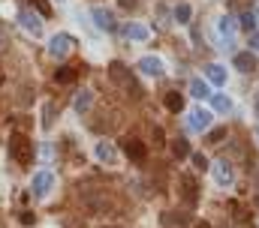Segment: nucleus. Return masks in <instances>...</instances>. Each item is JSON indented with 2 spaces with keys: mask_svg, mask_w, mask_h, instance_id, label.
I'll list each match as a JSON object with an SVG mask.
<instances>
[{
  "mask_svg": "<svg viewBox=\"0 0 259 228\" xmlns=\"http://www.w3.org/2000/svg\"><path fill=\"white\" fill-rule=\"evenodd\" d=\"M109 78H112L118 87L130 90V96H133V99H142V87L136 84L133 72H130V69L124 66V63H121V60H112V63H109Z\"/></svg>",
  "mask_w": 259,
  "mask_h": 228,
  "instance_id": "f257e3e1",
  "label": "nucleus"
},
{
  "mask_svg": "<svg viewBox=\"0 0 259 228\" xmlns=\"http://www.w3.org/2000/svg\"><path fill=\"white\" fill-rule=\"evenodd\" d=\"M9 156L18 162V165H30L33 162V141L21 132H12L9 135Z\"/></svg>",
  "mask_w": 259,
  "mask_h": 228,
  "instance_id": "f03ea898",
  "label": "nucleus"
},
{
  "mask_svg": "<svg viewBox=\"0 0 259 228\" xmlns=\"http://www.w3.org/2000/svg\"><path fill=\"white\" fill-rule=\"evenodd\" d=\"M181 201L187 207H196L199 204V183H196L193 174H181Z\"/></svg>",
  "mask_w": 259,
  "mask_h": 228,
  "instance_id": "7ed1b4c3",
  "label": "nucleus"
},
{
  "mask_svg": "<svg viewBox=\"0 0 259 228\" xmlns=\"http://www.w3.org/2000/svg\"><path fill=\"white\" fill-rule=\"evenodd\" d=\"M52 186H55V174H52V171H36V174H33L30 189H33L36 198H46V195L52 192Z\"/></svg>",
  "mask_w": 259,
  "mask_h": 228,
  "instance_id": "20e7f679",
  "label": "nucleus"
},
{
  "mask_svg": "<svg viewBox=\"0 0 259 228\" xmlns=\"http://www.w3.org/2000/svg\"><path fill=\"white\" fill-rule=\"evenodd\" d=\"M121 147H124V153H127L133 162H145V156H148V150H145V144L139 141V138H133V135H127L124 141H121Z\"/></svg>",
  "mask_w": 259,
  "mask_h": 228,
  "instance_id": "39448f33",
  "label": "nucleus"
},
{
  "mask_svg": "<svg viewBox=\"0 0 259 228\" xmlns=\"http://www.w3.org/2000/svg\"><path fill=\"white\" fill-rule=\"evenodd\" d=\"M69 48H72V39H69L66 33L52 36V42H49V54H52V57H66V54H69Z\"/></svg>",
  "mask_w": 259,
  "mask_h": 228,
  "instance_id": "423d86ee",
  "label": "nucleus"
},
{
  "mask_svg": "<svg viewBox=\"0 0 259 228\" xmlns=\"http://www.w3.org/2000/svg\"><path fill=\"white\" fill-rule=\"evenodd\" d=\"M211 168H214V180H217L220 186H229V183L235 180V171H232V165H229L226 159H220V162H214Z\"/></svg>",
  "mask_w": 259,
  "mask_h": 228,
  "instance_id": "0eeeda50",
  "label": "nucleus"
},
{
  "mask_svg": "<svg viewBox=\"0 0 259 228\" xmlns=\"http://www.w3.org/2000/svg\"><path fill=\"white\" fill-rule=\"evenodd\" d=\"M91 15H94V21H97V27H100V30H118V24H115V18H112V12H109V9L97 6Z\"/></svg>",
  "mask_w": 259,
  "mask_h": 228,
  "instance_id": "6e6552de",
  "label": "nucleus"
},
{
  "mask_svg": "<svg viewBox=\"0 0 259 228\" xmlns=\"http://www.w3.org/2000/svg\"><path fill=\"white\" fill-rule=\"evenodd\" d=\"M18 21H21V27H24V30H30L33 36H39V33H42V21H39V15H33V12H27V9H24V12H18Z\"/></svg>",
  "mask_w": 259,
  "mask_h": 228,
  "instance_id": "1a4fd4ad",
  "label": "nucleus"
},
{
  "mask_svg": "<svg viewBox=\"0 0 259 228\" xmlns=\"http://www.w3.org/2000/svg\"><path fill=\"white\" fill-rule=\"evenodd\" d=\"M139 69H142L145 75H154V78H157V75H163V60L154 57V54H148V57L139 60Z\"/></svg>",
  "mask_w": 259,
  "mask_h": 228,
  "instance_id": "9d476101",
  "label": "nucleus"
},
{
  "mask_svg": "<svg viewBox=\"0 0 259 228\" xmlns=\"http://www.w3.org/2000/svg\"><path fill=\"white\" fill-rule=\"evenodd\" d=\"M208 126H211V111L193 108V111H190V129H193V132H202V129H208Z\"/></svg>",
  "mask_w": 259,
  "mask_h": 228,
  "instance_id": "9b49d317",
  "label": "nucleus"
},
{
  "mask_svg": "<svg viewBox=\"0 0 259 228\" xmlns=\"http://www.w3.org/2000/svg\"><path fill=\"white\" fill-rule=\"evenodd\" d=\"M235 69H241V72H256L259 60L250 54V51H241V54H235Z\"/></svg>",
  "mask_w": 259,
  "mask_h": 228,
  "instance_id": "f8f14e48",
  "label": "nucleus"
},
{
  "mask_svg": "<svg viewBox=\"0 0 259 228\" xmlns=\"http://www.w3.org/2000/svg\"><path fill=\"white\" fill-rule=\"evenodd\" d=\"M205 75H208L211 84H226V69L217 66V63H208V66H205Z\"/></svg>",
  "mask_w": 259,
  "mask_h": 228,
  "instance_id": "ddd939ff",
  "label": "nucleus"
},
{
  "mask_svg": "<svg viewBox=\"0 0 259 228\" xmlns=\"http://www.w3.org/2000/svg\"><path fill=\"white\" fill-rule=\"evenodd\" d=\"M115 156H118V153H115V147H112L109 141H100V144H97V159H100V162H109V165H112Z\"/></svg>",
  "mask_w": 259,
  "mask_h": 228,
  "instance_id": "4468645a",
  "label": "nucleus"
},
{
  "mask_svg": "<svg viewBox=\"0 0 259 228\" xmlns=\"http://www.w3.org/2000/svg\"><path fill=\"white\" fill-rule=\"evenodd\" d=\"M166 108H169V111H184V96H181V93H178V90H169V93H166Z\"/></svg>",
  "mask_w": 259,
  "mask_h": 228,
  "instance_id": "2eb2a0df",
  "label": "nucleus"
},
{
  "mask_svg": "<svg viewBox=\"0 0 259 228\" xmlns=\"http://www.w3.org/2000/svg\"><path fill=\"white\" fill-rule=\"evenodd\" d=\"M75 75H78V72H75V66H61V69L55 72V81H58V84H72V81H75Z\"/></svg>",
  "mask_w": 259,
  "mask_h": 228,
  "instance_id": "dca6fc26",
  "label": "nucleus"
},
{
  "mask_svg": "<svg viewBox=\"0 0 259 228\" xmlns=\"http://www.w3.org/2000/svg\"><path fill=\"white\" fill-rule=\"evenodd\" d=\"M190 93H193L196 99H208V96H211V90H208V84H205L202 78H193V81H190Z\"/></svg>",
  "mask_w": 259,
  "mask_h": 228,
  "instance_id": "f3484780",
  "label": "nucleus"
},
{
  "mask_svg": "<svg viewBox=\"0 0 259 228\" xmlns=\"http://www.w3.org/2000/svg\"><path fill=\"white\" fill-rule=\"evenodd\" d=\"M91 99H94V96H91V90H81V93L75 96V102H72V108H75L78 114H84L88 108H91Z\"/></svg>",
  "mask_w": 259,
  "mask_h": 228,
  "instance_id": "a211bd4d",
  "label": "nucleus"
},
{
  "mask_svg": "<svg viewBox=\"0 0 259 228\" xmlns=\"http://www.w3.org/2000/svg\"><path fill=\"white\" fill-rule=\"evenodd\" d=\"M124 36H127V39H139V42H142V39H148V30H145L142 24H127V27H124Z\"/></svg>",
  "mask_w": 259,
  "mask_h": 228,
  "instance_id": "6ab92c4d",
  "label": "nucleus"
},
{
  "mask_svg": "<svg viewBox=\"0 0 259 228\" xmlns=\"http://www.w3.org/2000/svg\"><path fill=\"white\" fill-rule=\"evenodd\" d=\"M190 15H193V9H190L187 3H178V6H175V21H178V24H187Z\"/></svg>",
  "mask_w": 259,
  "mask_h": 228,
  "instance_id": "aec40b11",
  "label": "nucleus"
},
{
  "mask_svg": "<svg viewBox=\"0 0 259 228\" xmlns=\"http://www.w3.org/2000/svg\"><path fill=\"white\" fill-rule=\"evenodd\" d=\"M211 105H214L217 111H229V108H232L229 96H223V93H211Z\"/></svg>",
  "mask_w": 259,
  "mask_h": 228,
  "instance_id": "412c9836",
  "label": "nucleus"
},
{
  "mask_svg": "<svg viewBox=\"0 0 259 228\" xmlns=\"http://www.w3.org/2000/svg\"><path fill=\"white\" fill-rule=\"evenodd\" d=\"M172 153H175L178 159H184V156H190V144H187L184 138H175V141H172Z\"/></svg>",
  "mask_w": 259,
  "mask_h": 228,
  "instance_id": "4be33fe9",
  "label": "nucleus"
},
{
  "mask_svg": "<svg viewBox=\"0 0 259 228\" xmlns=\"http://www.w3.org/2000/svg\"><path fill=\"white\" fill-rule=\"evenodd\" d=\"M55 123V102H46L42 105V129H52Z\"/></svg>",
  "mask_w": 259,
  "mask_h": 228,
  "instance_id": "5701e85b",
  "label": "nucleus"
},
{
  "mask_svg": "<svg viewBox=\"0 0 259 228\" xmlns=\"http://www.w3.org/2000/svg\"><path fill=\"white\" fill-rule=\"evenodd\" d=\"M220 33H223L226 39L235 33V18H232V15H223V18H220Z\"/></svg>",
  "mask_w": 259,
  "mask_h": 228,
  "instance_id": "b1692460",
  "label": "nucleus"
},
{
  "mask_svg": "<svg viewBox=\"0 0 259 228\" xmlns=\"http://www.w3.org/2000/svg\"><path fill=\"white\" fill-rule=\"evenodd\" d=\"M241 27L253 36V27H256V12H244V15H241Z\"/></svg>",
  "mask_w": 259,
  "mask_h": 228,
  "instance_id": "393cba45",
  "label": "nucleus"
},
{
  "mask_svg": "<svg viewBox=\"0 0 259 228\" xmlns=\"http://www.w3.org/2000/svg\"><path fill=\"white\" fill-rule=\"evenodd\" d=\"M229 210H232V216H235L238 222H247V210H244V204H241V201H232V204H229Z\"/></svg>",
  "mask_w": 259,
  "mask_h": 228,
  "instance_id": "a878e982",
  "label": "nucleus"
},
{
  "mask_svg": "<svg viewBox=\"0 0 259 228\" xmlns=\"http://www.w3.org/2000/svg\"><path fill=\"white\" fill-rule=\"evenodd\" d=\"M226 138V129H214V132H208V144H220Z\"/></svg>",
  "mask_w": 259,
  "mask_h": 228,
  "instance_id": "bb28decb",
  "label": "nucleus"
},
{
  "mask_svg": "<svg viewBox=\"0 0 259 228\" xmlns=\"http://www.w3.org/2000/svg\"><path fill=\"white\" fill-rule=\"evenodd\" d=\"M30 3H33V6H36L42 15H52V6H49V0H30Z\"/></svg>",
  "mask_w": 259,
  "mask_h": 228,
  "instance_id": "cd10ccee",
  "label": "nucleus"
},
{
  "mask_svg": "<svg viewBox=\"0 0 259 228\" xmlns=\"http://www.w3.org/2000/svg\"><path fill=\"white\" fill-rule=\"evenodd\" d=\"M18 219H21V225H33V222H36V216H33L30 210H21V216H18Z\"/></svg>",
  "mask_w": 259,
  "mask_h": 228,
  "instance_id": "c85d7f7f",
  "label": "nucleus"
},
{
  "mask_svg": "<svg viewBox=\"0 0 259 228\" xmlns=\"http://www.w3.org/2000/svg\"><path fill=\"white\" fill-rule=\"evenodd\" d=\"M193 165H196V168H202V171H205V168H208V159H205L202 153H193Z\"/></svg>",
  "mask_w": 259,
  "mask_h": 228,
  "instance_id": "c756f323",
  "label": "nucleus"
},
{
  "mask_svg": "<svg viewBox=\"0 0 259 228\" xmlns=\"http://www.w3.org/2000/svg\"><path fill=\"white\" fill-rule=\"evenodd\" d=\"M154 147H163V129L154 126Z\"/></svg>",
  "mask_w": 259,
  "mask_h": 228,
  "instance_id": "7c9ffc66",
  "label": "nucleus"
},
{
  "mask_svg": "<svg viewBox=\"0 0 259 228\" xmlns=\"http://www.w3.org/2000/svg\"><path fill=\"white\" fill-rule=\"evenodd\" d=\"M118 3H121L124 9H136V6H139V0H118Z\"/></svg>",
  "mask_w": 259,
  "mask_h": 228,
  "instance_id": "2f4dec72",
  "label": "nucleus"
},
{
  "mask_svg": "<svg viewBox=\"0 0 259 228\" xmlns=\"http://www.w3.org/2000/svg\"><path fill=\"white\" fill-rule=\"evenodd\" d=\"M250 45H253V48L259 51V33H253V36H250Z\"/></svg>",
  "mask_w": 259,
  "mask_h": 228,
  "instance_id": "473e14b6",
  "label": "nucleus"
},
{
  "mask_svg": "<svg viewBox=\"0 0 259 228\" xmlns=\"http://www.w3.org/2000/svg\"><path fill=\"white\" fill-rule=\"evenodd\" d=\"M196 228H211V225H208V222H199V225H196Z\"/></svg>",
  "mask_w": 259,
  "mask_h": 228,
  "instance_id": "72a5a7b5",
  "label": "nucleus"
},
{
  "mask_svg": "<svg viewBox=\"0 0 259 228\" xmlns=\"http://www.w3.org/2000/svg\"><path fill=\"white\" fill-rule=\"evenodd\" d=\"M256 24H259V9H256Z\"/></svg>",
  "mask_w": 259,
  "mask_h": 228,
  "instance_id": "f704fd0d",
  "label": "nucleus"
},
{
  "mask_svg": "<svg viewBox=\"0 0 259 228\" xmlns=\"http://www.w3.org/2000/svg\"><path fill=\"white\" fill-rule=\"evenodd\" d=\"M0 84H3V72H0Z\"/></svg>",
  "mask_w": 259,
  "mask_h": 228,
  "instance_id": "c9c22d12",
  "label": "nucleus"
},
{
  "mask_svg": "<svg viewBox=\"0 0 259 228\" xmlns=\"http://www.w3.org/2000/svg\"><path fill=\"white\" fill-rule=\"evenodd\" d=\"M256 207H259V195H256Z\"/></svg>",
  "mask_w": 259,
  "mask_h": 228,
  "instance_id": "e433bc0d",
  "label": "nucleus"
},
{
  "mask_svg": "<svg viewBox=\"0 0 259 228\" xmlns=\"http://www.w3.org/2000/svg\"><path fill=\"white\" fill-rule=\"evenodd\" d=\"M256 135H259V132H256Z\"/></svg>",
  "mask_w": 259,
  "mask_h": 228,
  "instance_id": "4c0bfd02",
  "label": "nucleus"
}]
</instances>
